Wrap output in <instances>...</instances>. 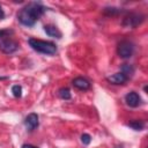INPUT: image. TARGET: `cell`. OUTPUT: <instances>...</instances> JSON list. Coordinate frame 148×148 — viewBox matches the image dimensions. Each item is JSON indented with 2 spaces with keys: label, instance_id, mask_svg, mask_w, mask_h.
I'll return each instance as SVG.
<instances>
[{
  "label": "cell",
  "instance_id": "obj_8",
  "mask_svg": "<svg viewBox=\"0 0 148 148\" xmlns=\"http://www.w3.org/2000/svg\"><path fill=\"white\" fill-rule=\"evenodd\" d=\"M128 80H130V79H128L125 74H123L121 72H118V73L112 74V75H110V76L106 77V81H108L109 83L117 84V86H119V84H125Z\"/></svg>",
  "mask_w": 148,
  "mask_h": 148
},
{
  "label": "cell",
  "instance_id": "obj_13",
  "mask_svg": "<svg viewBox=\"0 0 148 148\" xmlns=\"http://www.w3.org/2000/svg\"><path fill=\"white\" fill-rule=\"evenodd\" d=\"M58 96L61 98V99H65V101H68L71 99L72 95H71V90L67 88V87H62L58 90Z\"/></svg>",
  "mask_w": 148,
  "mask_h": 148
},
{
  "label": "cell",
  "instance_id": "obj_18",
  "mask_svg": "<svg viewBox=\"0 0 148 148\" xmlns=\"http://www.w3.org/2000/svg\"><path fill=\"white\" fill-rule=\"evenodd\" d=\"M5 18V12L2 9V6L0 5V20H3Z\"/></svg>",
  "mask_w": 148,
  "mask_h": 148
},
{
  "label": "cell",
  "instance_id": "obj_19",
  "mask_svg": "<svg viewBox=\"0 0 148 148\" xmlns=\"http://www.w3.org/2000/svg\"><path fill=\"white\" fill-rule=\"evenodd\" d=\"M22 148H38V147L32 146V145H29V143H24V145L22 146Z\"/></svg>",
  "mask_w": 148,
  "mask_h": 148
},
{
  "label": "cell",
  "instance_id": "obj_14",
  "mask_svg": "<svg viewBox=\"0 0 148 148\" xmlns=\"http://www.w3.org/2000/svg\"><path fill=\"white\" fill-rule=\"evenodd\" d=\"M124 10H121V9H119V8H116V7H106V8H104V10H103V13L105 14V15H108V16H112V15H118V14H121Z\"/></svg>",
  "mask_w": 148,
  "mask_h": 148
},
{
  "label": "cell",
  "instance_id": "obj_4",
  "mask_svg": "<svg viewBox=\"0 0 148 148\" xmlns=\"http://www.w3.org/2000/svg\"><path fill=\"white\" fill-rule=\"evenodd\" d=\"M134 50H135L134 44L131 40H126V39L119 42L118 43V46H117V53L123 59L131 58L133 56V53H134Z\"/></svg>",
  "mask_w": 148,
  "mask_h": 148
},
{
  "label": "cell",
  "instance_id": "obj_11",
  "mask_svg": "<svg viewBox=\"0 0 148 148\" xmlns=\"http://www.w3.org/2000/svg\"><path fill=\"white\" fill-rule=\"evenodd\" d=\"M120 72H121L123 74H125L128 79H131V77L133 76L134 72H135V68H134L133 65H130V64H123V65L120 66Z\"/></svg>",
  "mask_w": 148,
  "mask_h": 148
},
{
  "label": "cell",
  "instance_id": "obj_5",
  "mask_svg": "<svg viewBox=\"0 0 148 148\" xmlns=\"http://www.w3.org/2000/svg\"><path fill=\"white\" fill-rule=\"evenodd\" d=\"M18 43L12 38H5L0 40V51L6 54H12L18 50Z\"/></svg>",
  "mask_w": 148,
  "mask_h": 148
},
{
  "label": "cell",
  "instance_id": "obj_2",
  "mask_svg": "<svg viewBox=\"0 0 148 148\" xmlns=\"http://www.w3.org/2000/svg\"><path fill=\"white\" fill-rule=\"evenodd\" d=\"M28 43H29V45L32 50H35L36 52L43 53V54L53 56L57 52V45L52 42H49V40H42V39H37V38H29Z\"/></svg>",
  "mask_w": 148,
  "mask_h": 148
},
{
  "label": "cell",
  "instance_id": "obj_1",
  "mask_svg": "<svg viewBox=\"0 0 148 148\" xmlns=\"http://www.w3.org/2000/svg\"><path fill=\"white\" fill-rule=\"evenodd\" d=\"M46 10L47 7H45L39 1L28 2L17 13V21L24 27H34L35 23L40 18V16Z\"/></svg>",
  "mask_w": 148,
  "mask_h": 148
},
{
  "label": "cell",
  "instance_id": "obj_12",
  "mask_svg": "<svg viewBox=\"0 0 148 148\" xmlns=\"http://www.w3.org/2000/svg\"><path fill=\"white\" fill-rule=\"evenodd\" d=\"M145 125L146 124H145L143 120H132V121H130L127 124V126L131 127L134 131H141V130H143L145 128Z\"/></svg>",
  "mask_w": 148,
  "mask_h": 148
},
{
  "label": "cell",
  "instance_id": "obj_17",
  "mask_svg": "<svg viewBox=\"0 0 148 148\" xmlns=\"http://www.w3.org/2000/svg\"><path fill=\"white\" fill-rule=\"evenodd\" d=\"M81 142H82L83 145L88 146V145L91 142V136H90L89 134H87V133H83V134L81 135Z\"/></svg>",
  "mask_w": 148,
  "mask_h": 148
},
{
  "label": "cell",
  "instance_id": "obj_21",
  "mask_svg": "<svg viewBox=\"0 0 148 148\" xmlns=\"http://www.w3.org/2000/svg\"><path fill=\"white\" fill-rule=\"evenodd\" d=\"M116 148H124V147H123V146H121V145H120V146H117V147H116Z\"/></svg>",
  "mask_w": 148,
  "mask_h": 148
},
{
  "label": "cell",
  "instance_id": "obj_20",
  "mask_svg": "<svg viewBox=\"0 0 148 148\" xmlns=\"http://www.w3.org/2000/svg\"><path fill=\"white\" fill-rule=\"evenodd\" d=\"M6 79H7L6 76H0V80H6Z\"/></svg>",
  "mask_w": 148,
  "mask_h": 148
},
{
  "label": "cell",
  "instance_id": "obj_16",
  "mask_svg": "<svg viewBox=\"0 0 148 148\" xmlns=\"http://www.w3.org/2000/svg\"><path fill=\"white\" fill-rule=\"evenodd\" d=\"M13 34H14V31L12 29H1L0 30V40H2L5 38H9Z\"/></svg>",
  "mask_w": 148,
  "mask_h": 148
},
{
  "label": "cell",
  "instance_id": "obj_10",
  "mask_svg": "<svg viewBox=\"0 0 148 148\" xmlns=\"http://www.w3.org/2000/svg\"><path fill=\"white\" fill-rule=\"evenodd\" d=\"M44 31L46 32V35H49L50 37L52 38H57V39H60L62 37V34L61 31L53 24H45L44 25Z\"/></svg>",
  "mask_w": 148,
  "mask_h": 148
},
{
  "label": "cell",
  "instance_id": "obj_7",
  "mask_svg": "<svg viewBox=\"0 0 148 148\" xmlns=\"http://www.w3.org/2000/svg\"><path fill=\"white\" fill-rule=\"evenodd\" d=\"M125 102L128 106L131 108H138L139 105H141L142 99L140 97V95L135 91H130L128 94H126L125 96Z\"/></svg>",
  "mask_w": 148,
  "mask_h": 148
},
{
  "label": "cell",
  "instance_id": "obj_3",
  "mask_svg": "<svg viewBox=\"0 0 148 148\" xmlns=\"http://www.w3.org/2000/svg\"><path fill=\"white\" fill-rule=\"evenodd\" d=\"M145 21V15L141 13H127L126 16L123 18V27L125 28H136L139 24H141Z\"/></svg>",
  "mask_w": 148,
  "mask_h": 148
},
{
  "label": "cell",
  "instance_id": "obj_6",
  "mask_svg": "<svg viewBox=\"0 0 148 148\" xmlns=\"http://www.w3.org/2000/svg\"><path fill=\"white\" fill-rule=\"evenodd\" d=\"M24 126L27 128V131L29 132H32L35 131L38 126H39V120H38V114L32 112V113H29L25 119H24Z\"/></svg>",
  "mask_w": 148,
  "mask_h": 148
},
{
  "label": "cell",
  "instance_id": "obj_9",
  "mask_svg": "<svg viewBox=\"0 0 148 148\" xmlns=\"http://www.w3.org/2000/svg\"><path fill=\"white\" fill-rule=\"evenodd\" d=\"M72 84H73L76 89H79V90H88V89H90V87H91L90 81L87 80L86 77H81V76L73 79Z\"/></svg>",
  "mask_w": 148,
  "mask_h": 148
},
{
  "label": "cell",
  "instance_id": "obj_15",
  "mask_svg": "<svg viewBox=\"0 0 148 148\" xmlns=\"http://www.w3.org/2000/svg\"><path fill=\"white\" fill-rule=\"evenodd\" d=\"M12 92L15 98H21L22 97V87L20 84H15L12 87Z\"/></svg>",
  "mask_w": 148,
  "mask_h": 148
}]
</instances>
